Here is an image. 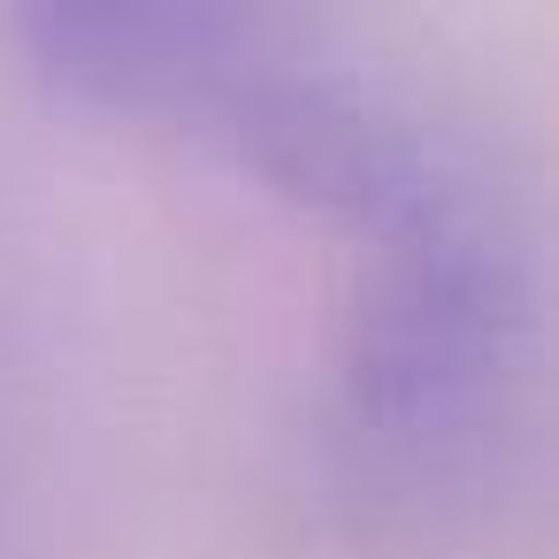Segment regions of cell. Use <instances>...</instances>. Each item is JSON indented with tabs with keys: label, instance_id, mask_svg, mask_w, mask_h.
<instances>
[{
	"label": "cell",
	"instance_id": "obj_1",
	"mask_svg": "<svg viewBox=\"0 0 559 559\" xmlns=\"http://www.w3.org/2000/svg\"><path fill=\"white\" fill-rule=\"evenodd\" d=\"M360 292L330 383V475L391 544L467 536L513 483L536 391V246L483 169L353 246Z\"/></svg>",
	"mask_w": 559,
	"mask_h": 559
}]
</instances>
